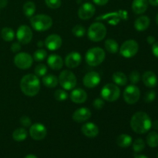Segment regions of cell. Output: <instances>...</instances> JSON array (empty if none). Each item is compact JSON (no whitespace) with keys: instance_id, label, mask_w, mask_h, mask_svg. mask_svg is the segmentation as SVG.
Masks as SVG:
<instances>
[{"instance_id":"f1b7e54d","label":"cell","mask_w":158,"mask_h":158,"mask_svg":"<svg viewBox=\"0 0 158 158\" xmlns=\"http://www.w3.org/2000/svg\"><path fill=\"white\" fill-rule=\"evenodd\" d=\"M28 137V132L25 128L19 127L15 129L12 133V138L17 142H21L26 140Z\"/></svg>"},{"instance_id":"d6a6232c","label":"cell","mask_w":158,"mask_h":158,"mask_svg":"<svg viewBox=\"0 0 158 158\" xmlns=\"http://www.w3.org/2000/svg\"><path fill=\"white\" fill-rule=\"evenodd\" d=\"M32 58L36 62L43 61V60H45L47 58V52H46V49L40 48V49H37L36 51L34 52Z\"/></svg>"},{"instance_id":"d590c367","label":"cell","mask_w":158,"mask_h":158,"mask_svg":"<svg viewBox=\"0 0 158 158\" xmlns=\"http://www.w3.org/2000/svg\"><path fill=\"white\" fill-rule=\"evenodd\" d=\"M47 73V66L45 64L40 63L35 68V75L38 77H43Z\"/></svg>"},{"instance_id":"60d3db41","label":"cell","mask_w":158,"mask_h":158,"mask_svg":"<svg viewBox=\"0 0 158 158\" xmlns=\"http://www.w3.org/2000/svg\"><path fill=\"white\" fill-rule=\"evenodd\" d=\"M20 124L23 126L24 127H29L32 125V121L31 119L27 116H22L19 120Z\"/></svg>"},{"instance_id":"836d02e7","label":"cell","mask_w":158,"mask_h":158,"mask_svg":"<svg viewBox=\"0 0 158 158\" xmlns=\"http://www.w3.org/2000/svg\"><path fill=\"white\" fill-rule=\"evenodd\" d=\"M145 148V142L143 139L137 138L134 140L133 143V150L134 152L139 153L141 152Z\"/></svg>"},{"instance_id":"83f0119b","label":"cell","mask_w":158,"mask_h":158,"mask_svg":"<svg viewBox=\"0 0 158 158\" xmlns=\"http://www.w3.org/2000/svg\"><path fill=\"white\" fill-rule=\"evenodd\" d=\"M23 13L25 14V15L27 18H31L35 14V10H36V6H35V4L33 2L28 1L23 5Z\"/></svg>"},{"instance_id":"db71d44e","label":"cell","mask_w":158,"mask_h":158,"mask_svg":"<svg viewBox=\"0 0 158 158\" xmlns=\"http://www.w3.org/2000/svg\"><path fill=\"white\" fill-rule=\"evenodd\" d=\"M156 23H157V26H158V13H157V16H156Z\"/></svg>"},{"instance_id":"681fc988","label":"cell","mask_w":158,"mask_h":158,"mask_svg":"<svg viewBox=\"0 0 158 158\" xmlns=\"http://www.w3.org/2000/svg\"><path fill=\"white\" fill-rule=\"evenodd\" d=\"M152 127L154 128L155 130H157V131H158V120L152 122Z\"/></svg>"},{"instance_id":"8d00e7d4","label":"cell","mask_w":158,"mask_h":158,"mask_svg":"<svg viewBox=\"0 0 158 158\" xmlns=\"http://www.w3.org/2000/svg\"><path fill=\"white\" fill-rule=\"evenodd\" d=\"M54 97L58 101H64L68 99V94L65 89H57L54 93Z\"/></svg>"},{"instance_id":"9c48e42d","label":"cell","mask_w":158,"mask_h":158,"mask_svg":"<svg viewBox=\"0 0 158 158\" xmlns=\"http://www.w3.org/2000/svg\"><path fill=\"white\" fill-rule=\"evenodd\" d=\"M128 14L126 10H119L117 12H110V13L105 14V15L99 16L97 18V20H105L110 25L116 26L120 23L121 19H127Z\"/></svg>"},{"instance_id":"8fae6325","label":"cell","mask_w":158,"mask_h":158,"mask_svg":"<svg viewBox=\"0 0 158 158\" xmlns=\"http://www.w3.org/2000/svg\"><path fill=\"white\" fill-rule=\"evenodd\" d=\"M33 58L27 52H18L14 57V63L21 69H27L32 66L33 63Z\"/></svg>"},{"instance_id":"9a60e30c","label":"cell","mask_w":158,"mask_h":158,"mask_svg":"<svg viewBox=\"0 0 158 158\" xmlns=\"http://www.w3.org/2000/svg\"><path fill=\"white\" fill-rule=\"evenodd\" d=\"M63 43V40L58 34H51L48 35L44 41L45 46L50 51H56L60 49Z\"/></svg>"},{"instance_id":"b9f144b4","label":"cell","mask_w":158,"mask_h":158,"mask_svg":"<svg viewBox=\"0 0 158 158\" xmlns=\"http://www.w3.org/2000/svg\"><path fill=\"white\" fill-rule=\"evenodd\" d=\"M93 106L96 110H101L102 108L104 106V101L102 98H97L94 100V103H93Z\"/></svg>"},{"instance_id":"f907efd6","label":"cell","mask_w":158,"mask_h":158,"mask_svg":"<svg viewBox=\"0 0 158 158\" xmlns=\"http://www.w3.org/2000/svg\"><path fill=\"white\" fill-rule=\"evenodd\" d=\"M37 46H38L39 48H42L43 46H45V44L43 41H39L38 43H37Z\"/></svg>"},{"instance_id":"484cf974","label":"cell","mask_w":158,"mask_h":158,"mask_svg":"<svg viewBox=\"0 0 158 158\" xmlns=\"http://www.w3.org/2000/svg\"><path fill=\"white\" fill-rule=\"evenodd\" d=\"M43 85H44L46 87L48 88H54L56 86H57L59 83V80L57 78V77H56L55 75H52V74H48V75H45L43 77V80H42Z\"/></svg>"},{"instance_id":"8992f818","label":"cell","mask_w":158,"mask_h":158,"mask_svg":"<svg viewBox=\"0 0 158 158\" xmlns=\"http://www.w3.org/2000/svg\"><path fill=\"white\" fill-rule=\"evenodd\" d=\"M58 80L60 86L65 90H71V89H74L77 84V79L75 74L67 69L60 73Z\"/></svg>"},{"instance_id":"c3c4849f","label":"cell","mask_w":158,"mask_h":158,"mask_svg":"<svg viewBox=\"0 0 158 158\" xmlns=\"http://www.w3.org/2000/svg\"><path fill=\"white\" fill-rule=\"evenodd\" d=\"M148 3L153 6H158V0H148Z\"/></svg>"},{"instance_id":"7dc6e473","label":"cell","mask_w":158,"mask_h":158,"mask_svg":"<svg viewBox=\"0 0 158 158\" xmlns=\"http://www.w3.org/2000/svg\"><path fill=\"white\" fill-rule=\"evenodd\" d=\"M8 4V0H0V8H5Z\"/></svg>"},{"instance_id":"7bdbcfd3","label":"cell","mask_w":158,"mask_h":158,"mask_svg":"<svg viewBox=\"0 0 158 158\" xmlns=\"http://www.w3.org/2000/svg\"><path fill=\"white\" fill-rule=\"evenodd\" d=\"M10 49L14 53H18L21 50V43L19 42H15L12 44Z\"/></svg>"},{"instance_id":"7a4b0ae2","label":"cell","mask_w":158,"mask_h":158,"mask_svg":"<svg viewBox=\"0 0 158 158\" xmlns=\"http://www.w3.org/2000/svg\"><path fill=\"white\" fill-rule=\"evenodd\" d=\"M40 80L35 74H27L22 78L20 88L23 94L28 97H34L40 90Z\"/></svg>"},{"instance_id":"ab89813d","label":"cell","mask_w":158,"mask_h":158,"mask_svg":"<svg viewBox=\"0 0 158 158\" xmlns=\"http://www.w3.org/2000/svg\"><path fill=\"white\" fill-rule=\"evenodd\" d=\"M156 96H157V94H156L155 91L154 90L148 91V92L145 94V97H144L145 102H147V103H151V102H153L154 100H155Z\"/></svg>"},{"instance_id":"30bf717a","label":"cell","mask_w":158,"mask_h":158,"mask_svg":"<svg viewBox=\"0 0 158 158\" xmlns=\"http://www.w3.org/2000/svg\"><path fill=\"white\" fill-rule=\"evenodd\" d=\"M123 99L128 104H135L140 97V89L134 84L129 85L123 91Z\"/></svg>"},{"instance_id":"d4e9b609","label":"cell","mask_w":158,"mask_h":158,"mask_svg":"<svg viewBox=\"0 0 158 158\" xmlns=\"http://www.w3.org/2000/svg\"><path fill=\"white\" fill-rule=\"evenodd\" d=\"M133 142L132 137H131L128 134H120L118 137H117V140H116V143L118 145L120 148H127L128 147H130L131 145Z\"/></svg>"},{"instance_id":"ac0fdd59","label":"cell","mask_w":158,"mask_h":158,"mask_svg":"<svg viewBox=\"0 0 158 158\" xmlns=\"http://www.w3.org/2000/svg\"><path fill=\"white\" fill-rule=\"evenodd\" d=\"M82 62V56L80 52H71L66 56L64 63L69 69H74L80 65Z\"/></svg>"},{"instance_id":"44dd1931","label":"cell","mask_w":158,"mask_h":158,"mask_svg":"<svg viewBox=\"0 0 158 158\" xmlns=\"http://www.w3.org/2000/svg\"><path fill=\"white\" fill-rule=\"evenodd\" d=\"M48 66L54 70H60L64 64V61L60 56L56 54H51L47 58Z\"/></svg>"},{"instance_id":"ba28073f","label":"cell","mask_w":158,"mask_h":158,"mask_svg":"<svg viewBox=\"0 0 158 158\" xmlns=\"http://www.w3.org/2000/svg\"><path fill=\"white\" fill-rule=\"evenodd\" d=\"M139 44L134 40H128L123 42L119 49L120 53L125 58H132L138 52Z\"/></svg>"},{"instance_id":"ee69618b","label":"cell","mask_w":158,"mask_h":158,"mask_svg":"<svg viewBox=\"0 0 158 158\" xmlns=\"http://www.w3.org/2000/svg\"><path fill=\"white\" fill-rule=\"evenodd\" d=\"M152 52L154 56L158 58V42H155L152 45Z\"/></svg>"},{"instance_id":"7c38bea8","label":"cell","mask_w":158,"mask_h":158,"mask_svg":"<svg viewBox=\"0 0 158 158\" xmlns=\"http://www.w3.org/2000/svg\"><path fill=\"white\" fill-rule=\"evenodd\" d=\"M16 38L18 42L21 44L26 45L31 42L32 39V31L30 28L26 25H23L19 27L16 32Z\"/></svg>"},{"instance_id":"4fadbf2b","label":"cell","mask_w":158,"mask_h":158,"mask_svg":"<svg viewBox=\"0 0 158 158\" xmlns=\"http://www.w3.org/2000/svg\"><path fill=\"white\" fill-rule=\"evenodd\" d=\"M29 135L33 140H41L44 139L47 135V129L42 123H35L30 126Z\"/></svg>"},{"instance_id":"6da1fadb","label":"cell","mask_w":158,"mask_h":158,"mask_svg":"<svg viewBox=\"0 0 158 158\" xmlns=\"http://www.w3.org/2000/svg\"><path fill=\"white\" fill-rule=\"evenodd\" d=\"M131 127L137 134H146L152 127V120L147 113L139 111L131 117Z\"/></svg>"},{"instance_id":"603a6c76","label":"cell","mask_w":158,"mask_h":158,"mask_svg":"<svg viewBox=\"0 0 158 158\" xmlns=\"http://www.w3.org/2000/svg\"><path fill=\"white\" fill-rule=\"evenodd\" d=\"M148 0H134L132 2V10L137 15L144 13L148 8Z\"/></svg>"},{"instance_id":"5bb4252c","label":"cell","mask_w":158,"mask_h":158,"mask_svg":"<svg viewBox=\"0 0 158 158\" xmlns=\"http://www.w3.org/2000/svg\"><path fill=\"white\" fill-rule=\"evenodd\" d=\"M96 12L95 6L89 2H85L78 9V16L80 19L88 20L92 18Z\"/></svg>"},{"instance_id":"277c9868","label":"cell","mask_w":158,"mask_h":158,"mask_svg":"<svg viewBox=\"0 0 158 158\" xmlns=\"http://www.w3.org/2000/svg\"><path fill=\"white\" fill-rule=\"evenodd\" d=\"M105 57L106 54L104 50L100 47L90 48L85 56L86 63L90 66H97L101 64L104 61Z\"/></svg>"},{"instance_id":"4316f807","label":"cell","mask_w":158,"mask_h":158,"mask_svg":"<svg viewBox=\"0 0 158 158\" xmlns=\"http://www.w3.org/2000/svg\"><path fill=\"white\" fill-rule=\"evenodd\" d=\"M113 81L114 82L116 85L118 86H126L127 84L128 79L127 77L123 73V72H116L113 74Z\"/></svg>"},{"instance_id":"e575fe53","label":"cell","mask_w":158,"mask_h":158,"mask_svg":"<svg viewBox=\"0 0 158 158\" xmlns=\"http://www.w3.org/2000/svg\"><path fill=\"white\" fill-rule=\"evenodd\" d=\"M72 32L77 38H81L86 33V29L82 25H76L72 29Z\"/></svg>"},{"instance_id":"7402d4cb","label":"cell","mask_w":158,"mask_h":158,"mask_svg":"<svg viewBox=\"0 0 158 158\" xmlns=\"http://www.w3.org/2000/svg\"><path fill=\"white\" fill-rule=\"evenodd\" d=\"M143 83L147 87L154 88L157 85V77L152 71H146L142 76Z\"/></svg>"},{"instance_id":"5b68a950","label":"cell","mask_w":158,"mask_h":158,"mask_svg":"<svg viewBox=\"0 0 158 158\" xmlns=\"http://www.w3.org/2000/svg\"><path fill=\"white\" fill-rule=\"evenodd\" d=\"M106 35V28L103 23L97 22L89 26L87 30V36L93 42H100Z\"/></svg>"},{"instance_id":"cb8c5ba5","label":"cell","mask_w":158,"mask_h":158,"mask_svg":"<svg viewBox=\"0 0 158 158\" xmlns=\"http://www.w3.org/2000/svg\"><path fill=\"white\" fill-rule=\"evenodd\" d=\"M151 24V19L147 15H141L138 17L134 22V27L139 32H143L148 29Z\"/></svg>"},{"instance_id":"e0dca14e","label":"cell","mask_w":158,"mask_h":158,"mask_svg":"<svg viewBox=\"0 0 158 158\" xmlns=\"http://www.w3.org/2000/svg\"><path fill=\"white\" fill-rule=\"evenodd\" d=\"M91 116H92V113L89 108L81 107L74 111L72 118L77 123H83L89 120Z\"/></svg>"},{"instance_id":"f6af8a7d","label":"cell","mask_w":158,"mask_h":158,"mask_svg":"<svg viewBox=\"0 0 158 158\" xmlns=\"http://www.w3.org/2000/svg\"><path fill=\"white\" fill-rule=\"evenodd\" d=\"M93 2H94L96 5H97V6H102L107 4L109 0H93Z\"/></svg>"},{"instance_id":"d6986e66","label":"cell","mask_w":158,"mask_h":158,"mask_svg":"<svg viewBox=\"0 0 158 158\" xmlns=\"http://www.w3.org/2000/svg\"><path fill=\"white\" fill-rule=\"evenodd\" d=\"M69 98L74 103L81 104V103H85L87 100V94L84 89L81 88H77V89H73L69 95Z\"/></svg>"},{"instance_id":"4dcf8cb0","label":"cell","mask_w":158,"mask_h":158,"mask_svg":"<svg viewBox=\"0 0 158 158\" xmlns=\"http://www.w3.org/2000/svg\"><path fill=\"white\" fill-rule=\"evenodd\" d=\"M2 38L6 42H11L15 38V32L12 28L5 27L2 29L1 32Z\"/></svg>"},{"instance_id":"2e32d148","label":"cell","mask_w":158,"mask_h":158,"mask_svg":"<svg viewBox=\"0 0 158 158\" xmlns=\"http://www.w3.org/2000/svg\"><path fill=\"white\" fill-rule=\"evenodd\" d=\"M100 76L97 72H89L84 76L83 79V83L86 87L94 88L98 86L100 83Z\"/></svg>"},{"instance_id":"f5cc1de1","label":"cell","mask_w":158,"mask_h":158,"mask_svg":"<svg viewBox=\"0 0 158 158\" xmlns=\"http://www.w3.org/2000/svg\"><path fill=\"white\" fill-rule=\"evenodd\" d=\"M25 158H38V157H37L36 156L33 155V154H29V155L26 156Z\"/></svg>"},{"instance_id":"f546056e","label":"cell","mask_w":158,"mask_h":158,"mask_svg":"<svg viewBox=\"0 0 158 158\" xmlns=\"http://www.w3.org/2000/svg\"><path fill=\"white\" fill-rule=\"evenodd\" d=\"M104 46L106 51L112 54L117 53L119 51V49H120L117 42L115 40H114V39H108V40H106L105 41Z\"/></svg>"},{"instance_id":"11a10c76","label":"cell","mask_w":158,"mask_h":158,"mask_svg":"<svg viewBox=\"0 0 158 158\" xmlns=\"http://www.w3.org/2000/svg\"><path fill=\"white\" fill-rule=\"evenodd\" d=\"M157 158H158V154H157Z\"/></svg>"},{"instance_id":"74e56055","label":"cell","mask_w":158,"mask_h":158,"mask_svg":"<svg viewBox=\"0 0 158 158\" xmlns=\"http://www.w3.org/2000/svg\"><path fill=\"white\" fill-rule=\"evenodd\" d=\"M45 3L49 8L52 9H58L61 6V0H45Z\"/></svg>"},{"instance_id":"f35d334b","label":"cell","mask_w":158,"mask_h":158,"mask_svg":"<svg viewBox=\"0 0 158 158\" xmlns=\"http://www.w3.org/2000/svg\"><path fill=\"white\" fill-rule=\"evenodd\" d=\"M129 80L132 84H137V83L140 80V73H139L138 71H132L129 75Z\"/></svg>"},{"instance_id":"ffe728a7","label":"cell","mask_w":158,"mask_h":158,"mask_svg":"<svg viewBox=\"0 0 158 158\" xmlns=\"http://www.w3.org/2000/svg\"><path fill=\"white\" fill-rule=\"evenodd\" d=\"M82 133L89 138H94L99 134V128L97 125L92 122H87L82 126Z\"/></svg>"},{"instance_id":"1f68e13d","label":"cell","mask_w":158,"mask_h":158,"mask_svg":"<svg viewBox=\"0 0 158 158\" xmlns=\"http://www.w3.org/2000/svg\"><path fill=\"white\" fill-rule=\"evenodd\" d=\"M147 143H148V146L152 148L158 147V134L156 131H152L148 134Z\"/></svg>"},{"instance_id":"3957f363","label":"cell","mask_w":158,"mask_h":158,"mask_svg":"<svg viewBox=\"0 0 158 158\" xmlns=\"http://www.w3.org/2000/svg\"><path fill=\"white\" fill-rule=\"evenodd\" d=\"M32 27L38 32H45L50 29L52 26V19L49 15L45 14H38L30 18Z\"/></svg>"},{"instance_id":"816d5d0a","label":"cell","mask_w":158,"mask_h":158,"mask_svg":"<svg viewBox=\"0 0 158 158\" xmlns=\"http://www.w3.org/2000/svg\"><path fill=\"white\" fill-rule=\"evenodd\" d=\"M134 158H148L147 156L145 155H142V154H140V155H136L135 157Z\"/></svg>"},{"instance_id":"52a82bcc","label":"cell","mask_w":158,"mask_h":158,"mask_svg":"<svg viewBox=\"0 0 158 158\" xmlns=\"http://www.w3.org/2000/svg\"><path fill=\"white\" fill-rule=\"evenodd\" d=\"M100 95L103 100L108 102H114L120 96V89L115 83H107L101 89Z\"/></svg>"},{"instance_id":"bcb514c9","label":"cell","mask_w":158,"mask_h":158,"mask_svg":"<svg viewBox=\"0 0 158 158\" xmlns=\"http://www.w3.org/2000/svg\"><path fill=\"white\" fill-rule=\"evenodd\" d=\"M147 41H148V43H149V44L153 45L156 42L155 37L153 36V35H149V36L147 38Z\"/></svg>"}]
</instances>
